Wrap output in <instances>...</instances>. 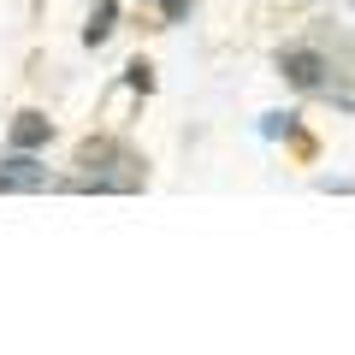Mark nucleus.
I'll use <instances>...</instances> for the list:
<instances>
[{
  "instance_id": "nucleus-1",
  "label": "nucleus",
  "mask_w": 355,
  "mask_h": 355,
  "mask_svg": "<svg viewBox=\"0 0 355 355\" xmlns=\"http://www.w3.org/2000/svg\"><path fill=\"white\" fill-rule=\"evenodd\" d=\"M272 65H279V77H284L291 89H302V95H314V89H326V83H331V60L314 48V42L279 48V60H272Z\"/></svg>"
},
{
  "instance_id": "nucleus-2",
  "label": "nucleus",
  "mask_w": 355,
  "mask_h": 355,
  "mask_svg": "<svg viewBox=\"0 0 355 355\" xmlns=\"http://www.w3.org/2000/svg\"><path fill=\"white\" fill-rule=\"evenodd\" d=\"M42 184H48V166L30 148H18V154L0 160V196H30V190H42Z\"/></svg>"
},
{
  "instance_id": "nucleus-3",
  "label": "nucleus",
  "mask_w": 355,
  "mask_h": 355,
  "mask_svg": "<svg viewBox=\"0 0 355 355\" xmlns=\"http://www.w3.org/2000/svg\"><path fill=\"white\" fill-rule=\"evenodd\" d=\"M48 137H53V125H48V113H18L12 119V148H48Z\"/></svg>"
},
{
  "instance_id": "nucleus-4",
  "label": "nucleus",
  "mask_w": 355,
  "mask_h": 355,
  "mask_svg": "<svg viewBox=\"0 0 355 355\" xmlns=\"http://www.w3.org/2000/svg\"><path fill=\"white\" fill-rule=\"evenodd\" d=\"M113 30H119V0H95V6H89V24H83V42L101 48Z\"/></svg>"
},
{
  "instance_id": "nucleus-5",
  "label": "nucleus",
  "mask_w": 355,
  "mask_h": 355,
  "mask_svg": "<svg viewBox=\"0 0 355 355\" xmlns=\"http://www.w3.org/2000/svg\"><path fill=\"white\" fill-rule=\"evenodd\" d=\"M125 83L148 95V89H154V65H148V60H130V65H125Z\"/></svg>"
},
{
  "instance_id": "nucleus-6",
  "label": "nucleus",
  "mask_w": 355,
  "mask_h": 355,
  "mask_svg": "<svg viewBox=\"0 0 355 355\" xmlns=\"http://www.w3.org/2000/svg\"><path fill=\"white\" fill-rule=\"evenodd\" d=\"M266 137H291V130H296V113H266Z\"/></svg>"
},
{
  "instance_id": "nucleus-7",
  "label": "nucleus",
  "mask_w": 355,
  "mask_h": 355,
  "mask_svg": "<svg viewBox=\"0 0 355 355\" xmlns=\"http://www.w3.org/2000/svg\"><path fill=\"white\" fill-rule=\"evenodd\" d=\"M190 6H196V0H160V18H166V24H184Z\"/></svg>"
}]
</instances>
